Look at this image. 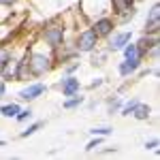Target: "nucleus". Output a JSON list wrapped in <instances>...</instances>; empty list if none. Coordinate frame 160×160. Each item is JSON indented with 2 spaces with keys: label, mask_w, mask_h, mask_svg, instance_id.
Here are the masks:
<instances>
[{
  "label": "nucleus",
  "mask_w": 160,
  "mask_h": 160,
  "mask_svg": "<svg viewBox=\"0 0 160 160\" xmlns=\"http://www.w3.org/2000/svg\"><path fill=\"white\" fill-rule=\"evenodd\" d=\"M28 66H30V77L41 79V77L49 75L58 64L53 58V51L47 45H43L41 41H37L34 45L28 47Z\"/></svg>",
  "instance_id": "1"
},
{
  "label": "nucleus",
  "mask_w": 160,
  "mask_h": 160,
  "mask_svg": "<svg viewBox=\"0 0 160 160\" xmlns=\"http://www.w3.org/2000/svg\"><path fill=\"white\" fill-rule=\"evenodd\" d=\"M66 32H68V28L64 22H60V17H49L43 24V28L38 30V41L53 51L66 41Z\"/></svg>",
  "instance_id": "2"
},
{
  "label": "nucleus",
  "mask_w": 160,
  "mask_h": 160,
  "mask_svg": "<svg viewBox=\"0 0 160 160\" xmlns=\"http://www.w3.org/2000/svg\"><path fill=\"white\" fill-rule=\"evenodd\" d=\"M73 45H75V49H77L79 56H83V53L90 56V53L100 45V38H98V34L94 32V28H92V26H88V28L79 30V32L75 34Z\"/></svg>",
  "instance_id": "3"
},
{
  "label": "nucleus",
  "mask_w": 160,
  "mask_h": 160,
  "mask_svg": "<svg viewBox=\"0 0 160 160\" xmlns=\"http://www.w3.org/2000/svg\"><path fill=\"white\" fill-rule=\"evenodd\" d=\"M47 90H49V86H47L45 81H28V83L17 92V100L30 105V102L38 100L43 94H47Z\"/></svg>",
  "instance_id": "4"
},
{
  "label": "nucleus",
  "mask_w": 160,
  "mask_h": 160,
  "mask_svg": "<svg viewBox=\"0 0 160 160\" xmlns=\"http://www.w3.org/2000/svg\"><path fill=\"white\" fill-rule=\"evenodd\" d=\"M92 28H94V32L98 34L100 41H107V38L113 34V30L118 28V24H115V17H111L109 13L107 15H98L96 19H92Z\"/></svg>",
  "instance_id": "5"
},
{
  "label": "nucleus",
  "mask_w": 160,
  "mask_h": 160,
  "mask_svg": "<svg viewBox=\"0 0 160 160\" xmlns=\"http://www.w3.org/2000/svg\"><path fill=\"white\" fill-rule=\"evenodd\" d=\"M132 41V30H113V34L107 38V51L109 53H118V51H122V47L126 43H130Z\"/></svg>",
  "instance_id": "6"
},
{
  "label": "nucleus",
  "mask_w": 160,
  "mask_h": 160,
  "mask_svg": "<svg viewBox=\"0 0 160 160\" xmlns=\"http://www.w3.org/2000/svg\"><path fill=\"white\" fill-rule=\"evenodd\" d=\"M56 88L62 92V96L66 98V96H73L77 92H81V81H79V77L77 75H62V79L56 83Z\"/></svg>",
  "instance_id": "7"
},
{
  "label": "nucleus",
  "mask_w": 160,
  "mask_h": 160,
  "mask_svg": "<svg viewBox=\"0 0 160 160\" xmlns=\"http://www.w3.org/2000/svg\"><path fill=\"white\" fill-rule=\"evenodd\" d=\"M143 32H148V34H158L160 32V2H154L148 9L145 24H143Z\"/></svg>",
  "instance_id": "8"
},
{
  "label": "nucleus",
  "mask_w": 160,
  "mask_h": 160,
  "mask_svg": "<svg viewBox=\"0 0 160 160\" xmlns=\"http://www.w3.org/2000/svg\"><path fill=\"white\" fill-rule=\"evenodd\" d=\"M143 62H145L143 58H124V60L118 62V66H115V68H118V75H120L122 79H130V77L143 66Z\"/></svg>",
  "instance_id": "9"
},
{
  "label": "nucleus",
  "mask_w": 160,
  "mask_h": 160,
  "mask_svg": "<svg viewBox=\"0 0 160 160\" xmlns=\"http://www.w3.org/2000/svg\"><path fill=\"white\" fill-rule=\"evenodd\" d=\"M137 43V47H139V51L145 56V51H149L152 47H156V45H160V41H158V34H148V32H143L141 37L135 41Z\"/></svg>",
  "instance_id": "10"
},
{
  "label": "nucleus",
  "mask_w": 160,
  "mask_h": 160,
  "mask_svg": "<svg viewBox=\"0 0 160 160\" xmlns=\"http://www.w3.org/2000/svg\"><path fill=\"white\" fill-rule=\"evenodd\" d=\"M86 96L81 94V92H77V94H73V96H66V98L62 100V109L64 111H75L79 109V107H83L86 105Z\"/></svg>",
  "instance_id": "11"
},
{
  "label": "nucleus",
  "mask_w": 160,
  "mask_h": 160,
  "mask_svg": "<svg viewBox=\"0 0 160 160\" xmlns=\"http://www.w3.org/2000/svg\"><path fill=\"white\" fill-rule=\"evenodd\" d=\"M130 118H135L137 122H148L149 118H152V107H149L148 102H141V100H139V105L132 109Z\"/></svg>",
  "instance_id": "12"
},
{
  "label": "nucleus",
  "mask_w": 160,
  "mask_h": 160,
  "mask_svg": "<svg viewBox=\"0 0 160 160\" xmlns=\"http://www.w3.org/2000/svg\"><path fill=\"white\" fill-rule=\"evenodd\" d=\"M135 4H137L135 0H109V13H113V17H115V15H120V13L132 9Z\"/></svg>",
  "instance_id": "13"
},
{
  "label": "nucleus",
  "mask_w": 160,
  "mask_h": 160,
  "mask_svg": "<svg viewBox=\"0 0 160 160\" xmlns=\"http://www.w3.org/2000/svg\"><path fill=\"white\" fill-rule=\"evenodd\" d=\"M105 105H107V115H115V113H120V109H122L124 98L120 94H111V96L105 98Z\"/></svg>",
  "instance_id": "14"
},
{
  "label": "nucleus",
  "mask_w": 160,
  "mask_h": 160,
  "mask_svg": "<svg viewBox=\"0 0 160 160\" xmlns=\"http://www.w3.org/2000/svg\"><path fill=\"white\" fill-rule=\"evenodd\" d=\"M11 53H13V38L11 41H2V43H0V73H2V68L7 66Z\"/></svg>",
  "instance_id": "15"
},
{
  "label": "nucleus",
  "mask_w": 160,
  "mask_h": 160,
  "mask_svg": "<svg viewBox=\"0 0 160 160\" xmlns=\"http://www.w3.org/2000/svg\"><path fill=\"white\" fill-rule=\"evenodd\" d=\"M19 109H22V102H19V100H11V102L0 105V115H2V118H11L13 120Z\"/></svg>",
  "instance_id": "16"
},
{
  "label": "nucleus",
  "mask_w": 160,
  "mask_h": 160,
  "mask_svg": "<svg viewBox=\"0 0 160 160\" xmlns=\"http://www.w3.org/2000/svg\"><path fill=\"white\" fill-rule=\"evenodd\" d=\"M92 56V60H90V64L96 68V66H105L107 64V58H109V51H107V47L105 49H100V47H96V49L90 53Z\"/></svg>",
  "instance_id": "17"
},
{
  "label": "nucleus",
  "mask_w": 160,
  "mask_h": 160,
  "mask_svg": "<svg viewBox=\"0 0 160 160\" xmlns=\"http://www.w3.org/2000/svg\"><path fill=\"white\" fill-rule=\"evenodd\" d=\"M45 120H37V122H32V124H28V126H26L24 130H22V132H19V139H28V137H32V135H37L38 130H41V128H45Z\"/></svg>",
  "instance_id": "18"
},
{
  "label": "nucleus",
  "mask_w": 160,
  "mask_h": 160,
  "mask_svg": "<svg viewBox=\"0 0 160 160\" xmlns=\"http://www.w3.org/2000/svg\"><path fill=\"white\" fill-rule=\"evenodd\" d=\"M137 13H139V9H137V4H135L132 9H128V11H124V13H120V15H115V24H118V26L130 24V22L137 17Z\"/></svg>",
  "instance_id": "19"
},
{
  "label": "nucleus",
  "mask_w": 160,
  "mask_h": 160,
  "mask_svg": "<svg viewBox=\"0 0 160 160\" xmlns=\"http://www.w3.org/2000/svg\"><path fill=\"white\" fill-rule=\"evenodd\" d=\"M122 56H124V58H143V60H145V56H143V53L139 51V47H137L135 41L126 43V45L122 47Z\"/></svg>",
  "instance_id": "20"
},
{
  "label": "nucleus",
  "mask_w": 160,
  "mask_h": 160,
  "mask_svg": "<svg viewBox=\"0 0 160 160\" xmlns=\"http://www.w3.org/2000/svg\"><path fill=\"white\" fill-rule=\"evenodd\" d=\"M32 118H34V109L28 105V107H22V109L17 111V115H15L13 120H15L17 124H26V122H30Z\"/></svg>",
  "instance_id": "21"
},
{
  "label": "nucleus",
  "mask_w": 160,
  "mask_h": 160,
  "mask_svg": "<svg viewBox=\"0 0 160 160\" xmlns=\"http://www.w3.org/2000/svg\"><path fill=\"white\" fill-rule=\"evenodd\" d=\"M79 68H81V62H79V58L68 60L66 64H62V75H75Z\"/></svg>",
  "instance_id": "22"
},
{
  "label": "nucleus",
  "mask_w": 160,
  "mask_h": 160,
  "mask_svg": "<svg viewBox=\"0 0 160 160\" xmlns=\"http://www.w3.org/2000/svg\"><path fill=\"white\" fill-rule=\"evenodd\" d=\"M137 105H139V98H130V100H124L122 109H120V115H122V118H130V113H132V109H135Z\"/></svg>",
  "instance_id": "23"
},
{
  "label": "nucleus",
  "mask_w": 160,
  "mask_h": 160,
  "mask_svg": "<svg viewBox=\"0 0 160 160\" xmlns=\"http://www.w3.org/2000/svg\"><path fill=\"white\" fill-rule=\"evenodd\" d=\"M90 132V137H109V135H113V128L111 126H94V128H90L88 130Z\"/></svg>",
  "instance_id": "24"
},
{
  "label": "nucleus",
  "mask_w": 160,
  "mask_h": 160,
  "mask_svg": "<svg viewBox=\"0 0 160 160\" xmlns=\"http://www.w3.org/2000/svg\"><path fill=\"white\" fill-rule=\"evenodd\" d=\"M102 143H105V137H96V135H94V137H92V139L86 143V152H88V154H90V152H96V149H98Z\"/></svg>",
  "instance_id": "25"
},
{
  "label": "nucleus",
  "mask_w": 160,
  "mask_h": 160,
  "mask_svg": "<svg viewBox=\"0 0 160 160\" xmlns=\"http://www.w3.org/2000/svg\"><path fill=\"white\" fill-rule=\"evenodd\" d=\"M143 148L148 149V152H158V148H160V139H158V137H152V139H148V141L143 143Z\"/></svg>",
  "instance_id": "26"
},
{
  "label": "nucleus",
  "mask_w": 160,
  "mask_h": 160,
  "mask_svg": "<svg viewBox=\"0 0 160 160\" xmlns=\"http://www.w3.org/2000/svg\"><path fill=\"white\" fill-rule=\"evenodd\" d=\"M107 83V77H94L90 83H88V90H98V88H102Z\"/></svg>",
  "instance_id": "27"
},
{
  "label": "nucleus",
  "mask_w": 160,
  "mask_h": 160,
  "mask_svg": "<svg viewBox=\"0 0 160 160\" xmlns=\"http://www.w3.org/2000/svg\"><path fill=\"white\" fill-rule=\"evenodd\" d=\"M17 2H19V0H0V7H4V9H13Z\"/></svg>",
  "instance_id": "28"
},
{
  "label": "nucleus",
  "mask_w": 160,
  "mask_h": 160,
  "mask_svg": "<svg viewBox=\"0 0 160 160\" xmlns=\"http://www.w3.org/2000/svg\"><path fill=\"white\" fill-rule=\"evenodd\" d=\"M4 96H7V81L0 79V100L4 98Z\"/></svg>",
  "instance_id": "29"
},
{
  "label": "nucleus",
  "mask_w": 160,
  "mask_h": 160,
  "mask_svg": "<svg viewBox=\"0 0 160 160\" xmlns=\"http://www.w3.org/2000/svg\"><path fill=\"white\" fill-rule=\"evenodd\" d=\"M100 154H102V156H109V154H118V148H115V145H111V148L102 149V152H100Z\"/></svg>",
  "instance_id": "30"
},
{
  "label": "nucleus",
  "mask_w": 160,
  "mask_h": 160,
  "mask_svg": "<svg viewBox=\"0 0 160 160\" xmlns=\"http://www.w3.org/2000/svg\"><path fill=\"white\" fill-rule=\"evenodd\" d=\"M4 145H7V141H4V139H0V148H4Z\"/></svg>",
  "instance_id": "31"
},
{
  "label": "nucleus",
  "mask_w": 160,
  "mask_h": 160,
  "mask_svg": "<svg viewBox=\"0 0 160 160\" xmlns=\"http://www.w3.org/2000/svg\"><path fill=\"white\" fill-rule=\"evenodd\" d=\"M135 2H143V0H135Z\"/></svg>",
  "instance_id": "32"
}]
</instances>
